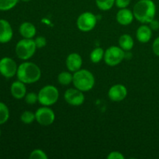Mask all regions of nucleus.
<instances>
[{"label": "nucleus", "instance_id": "nucleus-1", "mask_svg": "<svg viewBox=\"0 0 159 159\" xmlns=\"http://www.w3.org/2000/svg\"><path fill=\"white\" fill-rule=\"evenodd\" d=\"M134 18L142 24H148L155 19L156 6L152 0H139L133 9Z\"/></svg>", "mask_w": 159, "mask_h": 159}, {"label": "nucleus", "instance_id": "nucleus-2", "mask_svg": "<svg viewBox=\"0 0 159 159\" xmlns=\"http://www.w3.org/2000/svg\"><path fill=\"white\" fill-rule=\"evenodd\" d=\"M16 76L18 80L23 83L33 84L40 80L41 70L34 62L24 61L18 66Z\"/></svg>", "mask_w": 159, "mask_h": 159}, {"label": "nucleus", "instance_id": "nucleus-3", "mask_svg": "<svg viewBox=\"0 0 159 159\" xmlns=\"http://www.w3.org/2000/svg\"><path fill=\"white\" fill-rule=\"evenodd\" d=\"M73 85L82 92L90 91L95 85V78L93 73L87 69H79L73 74Z\"/></svg>", "mask_w": 159, "mask_h": 159}, {"label": "nucleus", "instance_id": "nucleus-4", "mask_svg": "<svg viewBox=\"0 0 159 159\" xmlns=\"http://www.w3.org/2000/svg\"><path fill=\"white\" fill-rule=\"evenodd\" d=\"M37 49L34 39L23 38L16 43L15 51L19 58L26 61L34 55Z\"/></svg>", "mask_w": 159, "mask_h": 159}, {"label": "nucleus", "instance_id": "nucleus-5", "mask_svg": "<svg viewBox=\"0 0 159 159\" xmlns=\"http://www.w3.org/2000/svg\"><path fill=\"white\" fill-rule=\"evenodd\" d=\"M38 94V102L44 107H51L57 102L59 98L58 89L54 85H48L40 89Z\"/></svg>", "mask_w": 159, "mask_h": 159}, {"label": "nucleus", "instance_id": "nucleus-6", "mask_svg": "<svg viewBox=\"0 0 159 159\" xmlns=\"http://www.w3.org/2000/svg\"><path fill=\"white\" fill-rule=\"evenodd\" d=\"M125 57V52L120 47H109L105 51L104 61L107 65L114 67L120 64Z\"/></svg>", "mask_w": 159, "mask_h": 159}, {"label": "nucleus", "instance_id": "nucleus-7", "mask_svg": "<svg viewBox=\"0 0 159 159\" xmlns=\"http://www.w3.org/2000/svg\"><path fill=\"white\" fill-rule=\"evenodd\" d=\"M97 23V18L94 13L91 12H85L79 16L77 19L78 29L82 32H89L93 30Z\"/></svg>", "mask_w": 159, "mask_h": 159}, {"label": "nucleus", "instance_id": "nucleus-8", "mask_svg": "<svg viewBox=\"0 0 159 159\" xmlns=\"http://www.w3.org/2000/svg\"><path fill=\"white\" fill-rule=\"evenodd\" d=\"M36 120L42 126H50L55 120V113L49 107H40L35 112Z\"/></svg>", "mask_w": 159, "mask_h": 159}, {"label": "nucleus", "instance_id": "nucleus-9", "mask_svg": "<svg viewBox=\"0 0 159 159\" xmlns=\"http://www.w3.org/2000/svg\"><path fill=\"white\" fill-rule=\"evenodd\" d=\"M65 102L73 107H79L85 102V96L83 92L75 88H70L65 91L64 94Z\"/></svg>", "mask_w": 159, "mask_h": 159}, {"label": "nucleus", "instance_id": "nucleus-10", "mask_svg": "<svg viewBox=\"0 0 159 159\" xmlns=\"http://www.w3.org/2000/svg\"><path fill=\"white\" fill-rule=\"evenodd\" d=\"M16 63L13 59L9 57H5L0 60V74L5 78H12L17 73Z\"/></svg>", "mask_w": 159, "mask_h": 159}, {"label": "nucleus", "instance_id": "nucleus-11", "mask_svg": "<svg viewBox=\"0 0 159 159\" xmlns=\"http://www.w3.org/2000/svg\"><path fill=\"white\" fill-rule=\"evenodd\" d=\"M127 96V89L122 84H116L110 88L108 91V97L113 102L123 101Z\"/></svg>", "mask_w": 159, "mask_h": 159}, {"label": "nucleus", "instance_id": "nucleus-12", "mask_svg": "<svg viewBox=\"0 0 159 159\" xmlns=\"http://www.w3.org/2000/svg\"><path fill=\"white\" fill-rule=\"evenodd\" d=\"M13 36V31L10 23L6 20H0V43H6L10 41Z\"/></svg>", "mask_w": 159, "mask_h": 159}, {"label": "nucleus", "instance_id": "nucleus-13", "mask_svg": "<svg viewBox=\"0 0 159 159\" xmlns=\"http://www.w3.org/2000/svg\"><path fill=\"white\" fill-rule=\"evenodd\" d=\"M66 67L71 72H75L82 66V58L78 53H71L66 58Z\"/></svg>", "mask_w": 159, "mask_h": 159}, {"label": "nucleus", "instance_id": "nucleus-14", "mask_svg": "<svg viewBox=\"0 0 159 159\" xmlns=\"http://www.w3.org/2000/svg\"><path fill=\"white\" fill-rule=\"evenodd\" d=\"M134 19L133 11L130 10L127 8L120 9L116 16V20L119 24L122 26H128L133 22Z\"/></svg>", "mask_w": 159, "mask_h": 159}, {"label": "nucleus", "instance_id": "nucleus-15", "mask_svg": "<svg viewBox=\"0 0 159 159\" xmlns=\"http://www.w3.org/2000/svg\"><path fill=\"white\" fill-rule=\"evenodd\" d=\"M10 92L12 96L16 99H22L25 98L26 95V84L18 80L12 82L10 87Z\"/></svg>", "mask_w": 159, "mask_h": 159}, {"label": "nucleus", "instance_id": "nucleus-16", "mask_svg": "<svg viewBox=\"0 0 159 159\" xmlns=\"http://www.w3.org/2000/svg\"><path fill=\"white\" fill-rule=\"evenodd\" d=\"M136 37L140 43H146L152 39V30L149 25L142 24L138 27L136 32Z\"/></svg>", "mask_w": 159, "mask_h": 159}, {"label": "nucleus", "instance_id": "nucleus-17", "mask_svg": "<svg viewBox=\"0 0 159 159\" xmlns=\"http://www.w3.org/2000/svg\"><path fill=\"white\" fill-rule=\"evenodd\" d=\"M20 34L23 38L33 39L37 34V29L33 23L24 22L20 26Z\"/></svg>", "mask_w": 159, "mask_h": 159}, {"label": "nucleus", "instance_id": "nucleus-18", "mask_svg": "<svg viewBox=\"0 0 159 159\" xmlns=\"http://www.w3.org/2000/svg\"><path fill=\"white\" fill-rule=\"evenodd\" d=\"M134 41L133 37L129 34H123L119 38V46L124 51H129L134 48Z\"/></svg>", "mask_w": 159, "mask_h": 159}, {"label": "nucleus", "instance_id": "nucleus-19", "mask_svg": "<svg viewBox=\"0 0 159 159\" xmlns=\"http://www.w3.org/2000/svg\"><path fill=\"white\" fill-rule=\"evenodd\" d=\"M57 82L62 85H68L73 82V74L71 71H62L57 75Z\"/></svg>", "mask_w": 159, "mask_h": 159}, {"label": "nucleus", "instance_id": "nucleus-20", "mask_svg": "<svg viewBox=\"0 0 159 159\" xmlns=\"http://www.w3.org/2000/svg\"><path fill=\"white\" fill-rule=\"evenodd\" d=\"M104 54H105V51L102 48H96L90 53V60L93 63H99L101 61L103 60Z\"/></svg>", "mask_w": 159, "mask_h": 159}, {"label": "nucleus", "instance_id": "nucleus-21", "mask_svg": "<svg viewBox=\"0 0 159 159\" xmlns=\"http://www.w3.org/2000/svg\"><path fill=\"white\" fill-rule=\"evenodd\" d=\"M96 4L100 10L108 11L115 5V0H96Z\"/></svg>", "mask_w": 159, "mask_h": 159}, {"label": "nucleus", "instance_id": "nucleus-22", "mask_svg": "<svg viewBox=\"0 0 159 159\" xmlns=\"http://www.w3.org/2000/svg\"><path fill=\"white\" fill-rule=\"evenodd\" d=\"M9 118V110L7 106L0 102V125L7 122Z\"/></svg>", "mask_w": 159, "mask_h": 159}, {"label": "nucleus", "instance_id": "nucleus-23", "mask_svg": "<svg viewBox=\"0 0 159 159\" xmlns=\"http://www.w3.org/2000/svg\"><path fill=\"white\" fill-rule=\"evenodd\" d=\"M20 120L22 122L25 124H30L34 122L36 120L35 113H34L31 111H24L20 116Z\"/></svg>", "mask_w": 159, "mask_h": 159}, {"label": "nucleus", "instance_id": "nucleus-24", "mask_svg": "<svg viewBox=\"0 0 159 159\" xmlns=\"http://www.w3.org/2000/svg\"><path fill=\"white\" fill-rule=\"evenodd\" d=\"M19 0H0V10L8 11L15 7Z\"/></svg>", "mask_w": 159, "mask_h": 159}, {"label": "nucleus", "instance_id": "nucleus-25", "mask_svg": "<svg viewBox=\"0 0 159 159\" xmlns=\"http://www.w3.org/2000/svg\"><path fill=\"white\" fill-rule=\"evenodd\" d=\"M48 158L47 154L41 149H35L30 155V158L31 159H48Z\"/></svg>", "mask_w": 159, "mask_h": 159}, {"label": "nucleus", "instance_id": "nucleus-26", "mask_svg": "<svg viewBox=\"0 0 159 159\" xmlns=\"http://www.w3.org/2000/svg\"><path fill=\"white\" fill-rule=\"evenodd\" d=\"M25 101L28 105H34L37 102H38V94L35 93H26L25 96Z\"/></svg>", "mask_w": 159, "mask_h": 159}, {"label": "nucleus", "instance_id": "nucleus-27", "mask_svg": "<svg viewBox=\"0 0 159 159\" xmlns=\"http://www.w3.org/2000/svg\"><path fill=\"white\" fill-rule=\"evenodd\" d=\"M34 42H35V44L37 48L40 49V48H44L47 45V40L44 37H42V36H39L37 37L34 39Z\"/></svg>", "mask_w": 159, "mask_h": 159}, {"label": "nucleus", "instance_id": "nucleus-28", "mask_svg": "<svg viewBox=\"0 0 159 159\" xmlns=\"http://www.w3.org/2000/svg\"><path fill=\"white\" fill-rule=\"evenodd\" d=\"M131 0H115V5L119 9H124L130 5Z\"/></svg>", "mask_w": 159, "mask_h": 159}, {"label": "nucleus", "instance_id": "nucleus-29", "mask_svg": "<svg viewBox=\"0 0 159 159\" xmlns=\"http://www.w3.org/2000/svg\"><path fill=\"white\" fill-rule=\"evenodd\" d=\"M107 158L108 159H124L125 157L123 155L122 153H120V152H111L110 153H109V155H107Z\"/></svg>", "mask_w": 159, "mask_h": 159}, {"label": "nucleus", "instance_id": "nucleus-30", "mask_svg": "<svg viewBox=\"0 0 159 159\" xmlns=\"http://www.w3.org/2000/svg\"><path fill=\"white\" fill-rule=\"evenodd\" d=\"M152 51L155 55L159 57V37H157L152 44Z\"/></svg>", "mask_w": 159, "mask_h": 159}, {"label": "nucleus", "instance_id": "nucleus-31", "mask_svg": "<svg viewBox=\"0 0 159 159\" xmlns=\"http://www.w3.org/2000/svg\"><path fill=\"white\" fill-rule=\"evenodd\" d=\"M148 25L152 30H158L159 29V21L155 20V19L152 20V21L148 23Z\"/></svg>", "mask_w": 159, "mask_h": 159}, {"label": "nucleus", "instance_id": "nucleus-32", "mask_svg": "<svg viewBox=\"0 0 159 159\" xmlns=\"http://www.w3.org/2000/svg\"><path fill=\"white\" fill-rule=\"evenodd\" d=\"M21 1H23V2H30V1H31V0H21Z\"/></svg>", "mask_w": 159, "mask_h": 159}, {"label": "nucleus", "instance_id": "nucleus-33", "mask_svg": "<svg viewBox=\"0 0 159 159\" xmlns=\"http://www.w3.org/2000/svg\"><path fill=\"white\" fill-rule=\"evenodd\" d=\"M0 136H1V130H0Z\"/></svg>", "mask_w": 159, "mask_h": 159}]
</instances>
